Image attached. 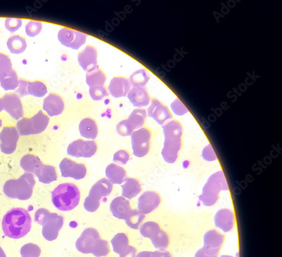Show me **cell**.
Here are the masks:
<instances>
[{"mask_svg": "<svg viewBox=\"0 0 282 257\" xmlns=\"http://www.w3.org/2000/svg\"><path fill=\"white\" fill-rule=\"evenodd\" d=\"M129 160V154L125 150H120L116 152L114 155L113 160L115 162L121 165H125Z\"/></svg>", "mask_w": 282, "mask_h": 257, "instance_id": "50", "label": "cell"}, {"mask_svg": "<svg viewBox=\"0 0 282 257\" xmlns=\"http://www.w3.org/2000/svg\"><path fill=\"white\" fill-rule=\"evenodd\" d=\"M151 240L155 248L159 250L166 249L169 244V238L167 233L162 230Z\"/></svg>", "mask_w": 282, "mask_h": 257, "instance_id": "39", "label": "cell"}, {"mask_svg": "<svg viewBox=\"0 0 282 257\" xmlns=\"http://www.w3.org/2000/svg\"><path fill=\"white\" fill-rule=\"evenodd\" d=\"M22 25V21L18 18H7L5 22V26L8 31L14 33L20 29Z\"/></svg>", "mask_w": 282, "mask_h": 257, "instance_id": "46", "label": "cell"}, {"mask_svg": "<svg viewBox=\"0 0 282 257\" xmlns=\"http://www.w3.org/2000/svg\"><path fill=\"white\" fill-rule=\"evenodd\" d=\"M125 184L122 186V196L131 199L137 196L142 191L139 182L134 179L126 178Z\"/></svg>", "mask_w": 282, "mask_h": 257, "instance_id": "27", "label": "cell"}, {"mask_svg": "<svg viewBox=\"0 0 282 257\" xmlns=\"http://www.w3.org/2000/svg\"><path fill=\"white\" fill-rule=\"evenodd\" d=\"M106 176L112 184L121 185L126 179V172L123 167L111 163L106 167Z\"/></svg>", "mask_w": 282, "mask_h": 257, "instance_id": "25", "label": "cell"}, {"mask_svg": "<svg viewBox=\"0 0 282 257\" xmlns=\"http://www.w3.org/2000/svg\"><path fill=\"white\" fill-rule=\"evenodd\" d=\"M50 213L48 210L44 208L37 210L35 213V221L41 226L43 225L46 218Z\"/></svg>", "mask_w": 282, "mask_h": 257, "instance_id": "51", "label": "cell"}, {"mask_svg": "<svg viewBox=\"0 0 282 257\" xmlns=\"http://www.w3.org/2000/svg\"><path fill=\"white\" fill-rule=\"evenodd\" d=\"M0 257H7L6 253H5L1 247H0Z\"/></svg>", "mask_w": 282, "mask_h": 257, "instance_id": "56", "label": "cell"}, {"mask_svg": "<svg viewBox=\"0 0 282 257\" xmlns=\"http://www.w3.org/2000/svg\"><path fill=\"white\" fill-rule=\"evenodd\" d=\"M27 46L25 39L18 35L12 36L7 41L8 48L11 53L14 54H20L24 52Z\"/></svg>", "mask_w": 282, "mask_h": 257, "instance_id": "31", "label": "cell"}, {"mask_svg": "<svg viewBox=\"0 0 282 257\" xmlns=\"http://www.w3.org/2000/svg\"><path fill=\"white\" fill-rule=\"evenodd\" d=\"M81 199V193L76 185L70 183L60 184L51 192V201L60 211H70L76 208Z\"/></svg>", "mask_w": 282, "mask_h": 257, "instance_id": "3", "label": "cell"}, {"mask_svg": "<svg viewBox=\"0 0 282 257\" xmlns=\"http://www.w3.org/2000/svg\"><path fill=\"white\" fill-rule=\"evenodd\" d=\"M137 249L134 247L128 246L123 253L120 254V257H136Z\"/></svg>", "mask_w": 282, "mask_h": 257, "instance_id": "53", "label": "cell"}, {"mask_svg": "<svg viewBox=\"0 0 282 257\" xmlns=\"http://www.w3.org/2000/svg\"><path fill=\"white\" fill-rule=\"evenodd\" d=\"M136 257H153V252L142 251L140 252Z\"/></svg>", "mask_w": 282, "mask_h": 257, "instance_id": "55", "label": "cell"}, {"mask_svg": "<svg viewBox=\"0 0 282 257\" xmlns=\"http://www.w3.org/2000/svg\"><path fill=\"white\" fill-rule=\"evenodd\" d=\"M42 29V23L39 21H32L26 26V33L28 36L34 37L38 35Z\"/></svg>", "mask_w": 282, "mask_h": 257, "instance_id": "43", "label": "cell"}, {"mask_svg": "<svg viewBox=\"0 0 282 257\" xmlns=\"http://www.w3.org/2000/svg\"><path fill=\"white\" fill-rule=\"evenodd\" d=\"M4 110L3 101L2 98H0V113Z\"/></svg>", "mask_w": 282, "mask_h": 257, "instance_id": "57", "label": "cell"}, {"mask_svg": "<svg viewBox=\"0 0 282 257\" xmlns=\"http://www.w3.org/2000/svg\"><path fill=\"white\" fill-rule=\"evenodd\" d=\"M202 157L206 161H214L218 159L215 152L210 144L205 146L202 151Z\"/></svg>", "mask_w": 282, "mask_h": 257, "instance_id": "49", "label": "cell"}, {"mask_svg": "<svg viewBox=\"0 0 282 257\" xmlns=\"http://www.w3.org/2000/svg\"><path fill=\"white\" fill-rule=\"evenodd\" d=\"M224 241V236L216 230L206 232L203 237L204 246L221 249Z\"/></svg>", "mask_w": 282, "mask_h": 257, "instance_id": "29", "label": "cell"}, {"mask_svg": "<svg viewBox=\"0 0 282 257\" xmlns=\"http://www.w3.org/2000/svg\"><path fill=\"white\" fill-rule=\"evenodd\" d=\"M131 104L136 107L148 106L150 102L149 93L145 87L131 88L128 94Z\"/></svg>", "mask_w": 282, "mask_h": 257, "instance_id": "23", "label": "cell"}, {"mask_svg": "<svg viewBox=\"0 0 282 257\" xmlns=\"http://www.w3.org/2000/svg\"><path fill=\"white\" fill-rule=\"evenodd\" d=\"M162 128L165 138L162 151L163 159L168 163H175L182 146V125L179 121L172 120L163 125Z\"/></svg>", "mask_w": 282, "mask_h": 257, "instance_id": "2", "label": "cell"}, {"mask_svg": "<svg viewBox=\"0 0 282 257\" xmlns=\"http://www.w3.org/2000/svg\"><path fill=\"white\" fill-rule=\"evenodd\" d=\"M4 110L13 119L18 120L23 117V109L20 98L15 93L5 95L3 98Z\"/></svg>", "mask_w": 282, "mask_h": 257, "instance_id": "15", "label": "cell"}, {"mask_svg": "<svg viewBox=\"0 0 282 257\" xmlns=\"http://www.w3.org/2000/svg\"><path fill=\"white\" fill-rule=\"evenodd\" d=\"M28 96L31 95L37 98L44 97L48 93V89L45 84L40 81L30 82L27 88Z\"/></svg>", "mask_w": 282, "mask_h": 257, "instance_id": "36", "label": "cell"}, {"mask_svg": "<svg viewBox=\"0 0 282 257\" xmlns=\"http://www.w3.org/2000/svg\"><path fill=\"white\" fill-rule=\"evenodd\" d=\"M161 203L159 195L155 191H146L138 199V211L148 214L157 209Z\"/></svg>", "mask_w": 282, "mask_h": 257, "instance_id": "17", "label": "cell"}, {"mask_svg": "<svg viewBox=\"0 0 282 257\" xmlns=\"http://www.w3.org/2000/svg\"><path fill=\"white\" fill-rule=\"evenodd\" d=\"M62 176L64 178L70 177L75 180H81L87 175V168L83 163H78L65 158L59 164Z\"/></svg>", "mask_w": 282, "mask_h": 257, "instance_id": "12", "label": "cell"}, {"mask_svg": "<svg viewBox=\"0 0 282 257\" xmlns=\"http://www.w3.org/2000/svg\"><path fill=\"white\" fill-rule=\"evenodd\" d=\"M2 120L1 119H0V128H1V127H2Z\"/></svg>", "mask_w": 282, "mask_h": 257, "instance_id": "58", "label": "cell"}, {"mask_svg": "<svg viewBox=\"0 0 282 257\" xmlns=\"http://www.w3.org/2000/svg\"><path fill=\"white\" fill-rule=\"evenodd\" d=\"M221 257H233L232 256H230V255H223Z\"/></svg>", "mask_w": 282, "mask_h": 257, "instance_id": "59", "label": "cell"}, {"mask_svg": "<svg viewBox=\"0 0 282 257\" xmlns=\"http://www.w3.org/2000/svg\"><path fill=\"white\" fill-rule=\"evenodd\" d=\"M2 226L5 235L14 239H21L30 231L32 218L27 210L13 208L5 215Z\"/></svg>", "mask_w": 282, "mask_h": 257, "instance_id": "1", "label": "cell"}, {"mask_svg": "<svg viewBox=\"0 0 282 257\" xmlns=\"http://www.w3.org/2000/svg\"><path fill=\"white\" fill-rule=\"evenodd\" d=\"M150 78V76L147 70L141 69L131 74L129 81L133 88L145 87L149 82Z\"/></svg>", "mask_w": 282, "mask_h": 257, "instance_id": "34", "label": "cell"}, {"mask_svg": "<svg viewBox=\"0 0 282 257\" xmlns=\"http://www.w3.org/2000/svg\"><path fill=\"white\" fill-rule=\"evenodd\" d=\"M108 90L113 97H124L128 95L131 90L129 79L124 77H115L112 78Z\"/></svg>", "mask_w": 282, "mask_h": 257, "instance_id": "20", "label": "cell"}, {"mask_svg": "<svg viewBox=\"0 0 282 257\" xmlns=\"http://www.w3.org/2000/svg\"><path fill=\"white\" fill-rule=\"evenodd\" d=\"M42 165L40 158L32 155H27L23 156L21 160V166L26 173L35 174L37 169Z\"/></svg>", "mask_w": 282, "mask_h": 257, "instance_id": "33", "label": "cell"}, {"mask_svg": "<svg viewBox=\"0 0 282 257\" xmlns=\"http://www.w3.org/2000/svg\"><path fill=\"white\" fill-rule=\"evenodd\" d=\"M148 113L150 118L153 119L158 124L161 125H163L166 121L172 119L173 118L168 107L156 99L152 100L151 105L148 110Z\"/></svg>", "mask_w": 282, "mask_h": 257, "instance_id": "16", "label": "cell"}, {"mask_svg": "<svg viewBox=\"0 0 282 257\" xmlns=\"http://www.w3.org/2000/svg\"><path fill=\"white\" fill-rule=\"evenodd\" d=\"M145 215L140 213L138 210H131L128 217L125 219L126 225L134 230H138L145 219Z\"/></svg>", "mask_w": 282, "mask_h": 257, "instance_id": "38", "label": "cell"}, {"mask_svg": "<svg viewBox=\"0 0 282 257\" xmlns=\"http://www.w3.org/2000/svg\"><path fill=\"white\" fill-rule=\"evenodd\" d=\"M150 139L151 133L147 128H141L131 134V146L135 156L141 158L147 155L149 151Z\"/></svg>", "mask_w": 282, "mask_h": 257, "instance_id": "8", "label": "cell"}, {"mask_svg": "<svg viewBox=\"0 0 282 257\" xmlns=\"http://www.w3.org/2000/svg\"><path fill=\"white\" fill-rule=\"evenodd\" d=\"M20 135L15 127H4L0 133V147L6 154H12L15 151Z\"/></svg>", "mask_w": 282, "mask_h": 257, "instance_id": "14", "label": "cell"}, {"mask_svg": "<svg viewBox=\"0 0 282 257\" xmlns=\"http://www.w3.org/2000/svg\"><path fill=\"white\" fill-rule=\"evenodd\" d=\"M109 243L106 240L98 239L93 247L92 254L96 257L106 256L109 253Z\"/></svg>", "mask_w": 282, "mask_h": 257, "instance_id": "40", "label": "cell"}, {"mask_svg": "<svg viewBox=\"0 0 282 257\" xmlns=\"http://www.w3.org/2000/svg\"><path fill=\"white\" fill-rule=\"evenodd\" d=\"M219 249H214L211 247L204 246L197 250L195 257H218Z\"/></svg>", "mask_w": 282, "mask_h": 257, "instance_id": "48", "label": "cell"}, {"mask_svg": "<svg viewBox=\"0 0 282 257\" xmlns=\"http://www.w3.org/2000/svg\"><path fill=\"white\" fill-rule=\"evenodd\" d=\"M79 131L82 136L90 139H95L98 135V127L96 121L92 118L82 120L79 124Z\"/></svg>", "mask_w": 282, "mask_h": 257, "instance_id": "24", "label": "cell"}, {"mask_svg": "<svg viewBox=\"0 0 282 257\" xmlns=\"http://www.w3.org/2000/svg\"><path fill=\"white\" fill-rule=\"evenodd\" d=\"M147 117V111L144 109H138L134 110L126 120L130 128L134 131L143 127Z\"/></svg>", "mask_w": 282, "mask_h": 257, "instance_id": "32", "label": "cell"}, {"mask_svg": "<svg viewBox=\"0 0 282 257\" xmlns=\"http://www.w3.org/2000/svg\"><path fill=\"white\" fill-rule=\"evenodd\" d=\"M89 95L93 101H100L109 95L104 86H96L89 88Z\"/></svg>", "mask_w": 282, "mask_h": 257, "instance_id": "42", "label": "cell"}, {"mask_svg": "<svg viewBox=\"0 0 282 257\" xmlns=\"http://www.w3.org/2000/svg\"><path fill=\"white\" fill-rule=\"evenodd\" d=\"M110 210L115 217L125 220L132 209L130 208L129 201L120 196L112 200Z\"/></svg>", "mask_w": 282, "mask_h": 257, "instance_id": "22", "label": "cell"}, {"mask_svg": "<svg viewBox=\"0 0 282 257\" xmlns=\"http://www.w3.org/2000/svg\"><path fill=\"white\" fill-rule=\"evenodd\" d=\"M20 80L13 68L6 73L0 74V85L4 90L14 91L19 87Z\"/></svg>", "mask_w": 282, "mask_h": 257, "instance_id": "26", "label": "cell"}, {"mask_svg": "<svg viewBox=\"0 0 282 257\" xmlns=\"http://www.w3.org/2000/svg\"><path fill=\"white\" fill-rule=\"evenodd\" d=\"M171 108L173 113L178 116H182L189 113L186 106L178 98H176L171 105Z\"/></svg>", "mask_w": 282, "mask_h": 257, "instance_id": "44", "label": "cell"}, {"mask_svg": "<svg viewBox=\"0 0 282 257\" xmlns=\"http://www.w3.org/2000/svg\"><path fill=\"white\" fill-rule=\"evenodd\" d=\"M41 183L50 184L57 180L55 168L53 166L42 164L35 174Z\"/></svg>", "mask_w": 282, "mask_h": 257, "instance_id": "28", "label": "cell"}, {"mask_svg": "<svg viewBox=\"0 0 282 257\" xmlns=\"http://www.w3.org/2000/svg\"><path fill=\"white\" fill-rule=\"evenodd\" d=\"M64 109L63 98L54 93H51L43 102V110L50 117L58 116Z\"/></svg>", "mask_w": 282, "mask_h": 257, "instance_id": "19", "label": "cell"}, {"mask_svg": "<svg viewBox=\"0 0 282 257\" xmlns=\"http://www.w3.org/2000/svg\"><path fill=\"white\" fill-rule=\"evenodd\" d=\"M228 190V185L223 172L219 171L209 177L199 199L204 206L212 207L218 202L220 193Z\"/></svg>", "mask_w": 282, "mask_h": 257, "instance_id": "5", "label": "cell"}, {"mask_svg": "<svg viewBox=\"0 0 282 257\" xmlns=\"http://www.w3.org/2000/svg\"><path fill=\"white\" fill-rule=\"evenodd\" d=\"M97 50L91 45H88L78 54V62L84 71L88 72L98 66Z\"/></svg>", "mask_w": 282, "mask_h": 257, "instance_id": "18", "label": "cell"}, {"mask_svg": "<svg viewBox=\"0 0 282 257\" xmlns=\"http://www.w3.org/2000/svg\"><path fill=\"white\" fill-rule=\"evenodd\" d=\"M35 184L34 175L25 173L18 180L8 181L4 192L9 198L27 200L31 197Z\"/></svg>", "mask_w": 282, "mask_h": 257, "instance_id": "4", "label": "cell"}, {"mask_svg": "<svg viewBox=\"0 0 282 257\" xmlns=\"http://www.w3.org/2000/svg\"><path fill=\"white\" fill-rule=\"evenodd\" d=\"M215 223L216 227L225 232L231 231L235 225L234 213L228 209L219 210L215 215Z\"/></svg>", "mask_w": 282, "mask_h": 257, "instance_id": "21", "label": "cell"}, {"mask_svg": "<svg viewBox=\"0 0 282 257\" xmlns=\"http://www.w3.org/2000/svg\"><path fill=\"white\" fill-rule=\"evenodd\" d=\"M29 82L30 81L20 79V84H19V87L16 91L17 95L19 97L21 98L28 96L27 88Z\"/></svg>", "mask_w": 282, "mask_h": 257, "instance_id": "52", "label": "cell"}, {"mask_svg": "<svg viewBox=\"0 0 282 257\" xmlns=\"http://www.w3.org/2000/svg\"><path fill=\"white\" fill-rule=\"evenodd\" d=\"M101 239L100 234L95 228L86 229L76 242L77 249L84 254L92 253L96 241Z\"/></svg>", "mask_w": 282, "mask_h": 257, "instance_id": "13", "label": "cell"}, {"mask_svg": "<svg viewBox=\"0 0 282 257\" xmlns=\"http://www.w3.org/2000/svg\"><path fill=\"white\" fill-rule=\"evenodd\" d=\"M97 149L95 142L79 139L69 145L67 153L70 156L77 158H90L95 155Z\"/></svg>", "mask_w": 282, "mask_h": 257, "instance_id": "10", "label": "cell"}, {"mask_svg": "<svg viewBox=\"0 0 282 257\" xmlns=\"http://www.w3.org/2000/svg\"><path fill=\"white\" fill-rule=\"evenodd\" d=\"M49 123V118L40 111L31 119L23 118L17 124L19 134L22 136L38 134L46 129Z\"/></svg>", "mask_w": 282, "mask_h": 257, "instance_id": "6", "label": "cell"}, {"mask_svg": "<svg viewBox=\"0 0 282 257\" xmlns=\"http://www.w3.org/2000/svg\"><path fill=\"white\" fill-rule=\"evenodd\" d=\"M12 69L10 57L6 54L0 53V74L6 73Z\"/></svg>", "mask_w": 282, "mask_h": 257, "instance_id": "47", "label": "cell"}, {"mask_svg": "<svg viewBox=\"0 0 282 257\" xmlns=\"http://www.w3.org/2000/svg\"><path fill=\"white\" fill-rule=\"evenodd\" d=\"M161 230V227L158 223L154 222H148L144 223L140 227L139 232L144 237L149 238L150 240H152Z\"/></svg>", "mask_w": 282, "mask_h": 257, "instance_id": "37", "label": "cell"}, {"mask_svg": "<svg viewBox=\"0 0 282 257\" xmlns=\"http://www.w3.org/2000/svg\"><path fill=\"white\" fill-rule=\"evenodd\" d=\"M87 35L83 33L63 28L59 30L58 39L61 44L67 48L78 50L86 44Z\"/></svg>", "mask_w": 282, "mask_h": 257, "instance_id": "9", "label": "cell"}, {"mask_svg": "<svg viewBox=\"0 0 282 257\" xmlns=\"http://www.w3.org/2000/svg\"><path fill=\"white\" fill-rule=\"evenodd\" d=\"M41 251L38 245L29 243L22 247L21 253L22 257H39Z\"/></svg>", "mask_w": 282, "mask_h": 257, "instance_id": "41", "label": "cell"}, {"mask_svg": "<svg viewBox=\"0 0 282 257\" xmlns=\"http://www.w3.org/2000/svg\"><path fill=\"white\" fill-rule=\"evenodd\" d=\"M116 132L117 134L122 137L129 136L134 132L129 125L126 120L121 121L116 126Z\"/></svg>", "mask_w": 282, "mask_h": 257, "instance_id": "45", "label": "cell"}, {"mask_svg": "<svg viewBox=\"0 0 282 257\" xmlns=\"http://www.w3.org/2000/svg\"><path fill=\"white\" fill-rule=\"evenodd\" d=\"M64 219L56 213H50L42 225V235L48 241H53L57 238L58 233L63 225Z\"/></svg>", "mask_w": 282, "mask_h": 257, "instance_id": "11", "label": "cell"}, {"mask_svg": "<svg viewBox=\"0 0 282 257\" xmlns=\"http://www.w3.org/2000/svg\"><path fill=\"white\" fill-rule=\"evenodd\" d=\"M106 81V76L105 73L98 66L87 73L86 82L89 88L104 86Z\"/></svg>", "mask_w": 282, "mask_h": 257, "instance_id": "30", "label": "cell"}, {"mask_svg": "<svg viewBox=\"0 0 282 257\" xmlns=\"http://www.w3.org/2000/svg\"><path fill=\"white\" fill-rule=\"evenodd\" d=\"M112 190V185L106 179L98 181L92 186L88 197L85 200L84 208L89 212H95L100 207L102 197L109 196Z\"/></svg>", "mask_w": 282, "mask_h": 257, "instance_id": "7", "label": "cell"}, {"mask_svg": "<svg viewBox=\"0 0 282 257\" xmlns=\"http://www.w3.org/2000/svg\"><path fill=\"white\" fill-rule=\"evenodd\" d=\"M111 244L115 253L120 254L129 246L128 237L124 233H117L111 240Z\"/></svg>", "mask_w": 282, "mask_h": 257, "instance_id": "35", "label": "cell"}, {"mask_svg": "<svg viewBox=\"0 0 282 257\" xmlns=\"http://www.w3.org/2000/svg\"><path fill=\"white\" fill-rule=\"evenodd\" d=\"M153 257H172L169 251L159 250L153 252Z\"/></svg>", "mask_w": 282, "mask_h": 257, "instance_id": "54", "label": "cell"}]
</instances>
